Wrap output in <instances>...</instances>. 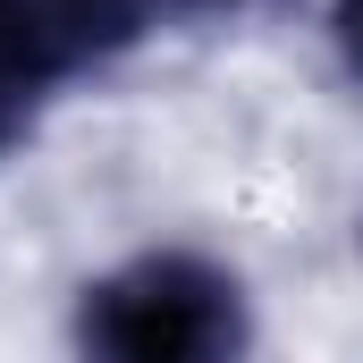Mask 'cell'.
I'll return each instance as SVG.
<instances>
[{"label": "cell", "mask_w": 363, "mask_h": 363, "mask_svg": "<svg viewBox=\"0 0 363 363\" xmlns=\"http://www.w3.org/2000/svg\"><path fill=\"white\" fill-rule=\"evenodd\" d=\"M85 347L127 363H194V355H228L245 338L237 313V279L194 262V254H144L127 271H110L101 287H85Z\"/></svg>", "instance_id": "6da1fadb"}, {"label": "cell", "mask_w": 363, "mask_h": 363, "mask_svg": "<svg viewBox=\"0 0 363 363\" xmlns=\"http://www.w3.org/2000/svg\"><path fill=\"white\" fill-rule=\"evenodd\" d=\"M77 77L68 34L51 26L43 0H0V152L43 118V101Z\"/></svg>", "instance_id": "7a4b0ae2"}, {"label": "cell", "mask_w": 363, "mask_h": 363, "mask_svg": "<svg viewBox=\"0 0 363 363\" xmlns=\"http://www.w3.org/2000/svg\"><path fill=\"white\" fill-rule=\"evenodd\" d=\"M43 9H51V26L68 34V51H77V68H85L101 51H118V43H135V34L186 17L194 0H43Z\"/></svg>", "instance_id": "3957f363"}, {"label": "cell", "mask_w": 363, "mask_h": 363, "mask_svg": "<svg viewBox=\"0 0 363 363\" xmlns=\"http://www.w3.org/2000/svg\"><path fill=\"white\" fill-rule=\"evenodd\" d=\"M338 43H347V60L363 68V0H338Z\"/></svg>", "instance_id": "277c9868"}]
</instances>
